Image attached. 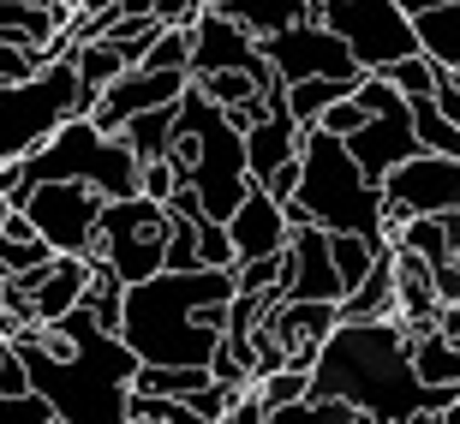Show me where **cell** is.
<instances>
[{
	"label": "cell",
	"mask_w": 460,
	"mask_h": 424,
	"mask_svg": "<svg viewBox=\"0 0 460 424\" xmlns=\"http://www.w3.org/2000/svg\"><path fill=\"white\" fill-rule=\"evenodd\" d=\"M186 31H191V78H204V72H270L257 36L216 6H204Z\"/></svg>",
	"instance_id": "12"
},
{
	"label": "cell",
	"mask_w": 460,
	"mask_h": 424,
	"mask_svg": "<svg viewBox=\"0 0 460 424\" xmlns=\"http://www.w3.org/2000/svg\"><path fill=\"white\" fill-rule=\"evenodd\" d=\"M358 119H365V108H358V96H341V102H329L323 114H317V126H323V132H335V137H347L358 126Z\"/></svg>",
	"instance_id": "35"
},
{
	"label": "cell",
	"mask_w": 460,
	"mask_h": 424,
	"mask_svg": "<svg viewBox=\"0 0 460 424\" xmlns=\"http://www.w3.org/2000/svg\"><path fill=\"white\" fill-rule=\"evenodd\" d=\"M257 186L270 191V198H293V186H299V155H293V162H281L275 173H263Z\"/></svg>",
	"instance_id": "38"
},
{
	"label": "cell",
	"mask_w": 460,
	"mask_h": 424,
	"mask_svg": "<svg viewBox=\"0 0 460 424\" xmlns=\"http://www.w3.org/2000/svg\"><path fill=\"white\" fill-rule=\"evenodd\" d=\"M412 132H419V150H443V155H460V126L437 108V96H412Z\"/></svg>",
	"instance_id": "26"
},
{
	"label": "cell",
	"mask_w": 460,
	"mask_h": 424,
	"mask_svg": "<svg viewBox=\"0 0 460 424\" xmlns=\"http://www.w3.org/2000/svg\"><path fill=\"white\" fill-rule=\"evenodd\" d=\"M49 6H54V18H60V24H66V18L78 13V0H49Z\"/></svg>",
	"instance_id": "41"
},
{
	"label": "cell",
	"mask_w": 460,
	"mask_h": 424,
	"mask_svg": "<svg viewBox=\"0 0 460 424\" xmlns=\"http://www.w3.org/2000/svg\"><path fill=\"white\" fill-rule=\"evenodd\" d=\"M437 72H443V66H437L425 49H412V54H401V60H389L383 78H389V84L412 102V96H430V90H437Z\"/></svg>",
	"instance_id": "28"
},
{
	"label": "cell",
	"mask_w": 460,
	"mask_h": 424,
	"mask_svg": "<svg viewBox=\"0 0 460 424\" xmlns=\"http://www.w3.org/2000/svg\"><path fill=\"white\" fill-rule=\"evenodd\" d=\"M311 18H323L365 72H383L389 60L419 49L412 13L401 0H311Z\"/></svg>",
	"instance_id": "7"
},
{
	"label": "cell",
	"mask_w": 460,
	"mask_h": 424,
	"mask_svg": "<svg viewBox=\"0 0 460 424\" xmlns=\"http://www.w3.org/2000/svg\"><path fill=\"white\" fill-rule=\"evenodd\" d=\"M42 66V54L24 49V42H0V84H13V78H31Z\"/></svg>",
	"instance_id": "34"
},
{
	"label": "cell",
	"mask_w": 460,
	"mask_h": 424,
	"mask_svg": "<svg viewBox=\"0 0 460 424\" xmlns=\"http://www.w3.org/2000/svg\"><path fill=\"white\" fill-rule=\"evenodd\" d=\"M54 401L42 389H24V394H6L0 389V424H54Z\"/></svg>",
	"instance_id": "30"
},
{
	"label": "cell",
	"mask_w": 460,
	"mask_h": 424,
	"mask_svg": "<svg viewBox=\"0 0 460 424\" xmlns=\"http://www.w3.org/2000/svg\"><path fill=\"white\" fill-rule=\"evenodd\" d=\"M275 72H204V78H191V84L204 90L209 102L222 108H245L252 96H263V84H270Z\"/></svg>",
	"instance_id": "27"
},
{
	"label": "cell",
	"mask_w": 460,
	"mask_h": 424,
	"mask_svg": "<svg viewBox=\"0 0 460 424\" xmlns=\"http://www.w3.org/2000/svg\"><path fill=\"white\" fill-rule=\"evenodd\" d=\"M204 6L209 0H155V18H162V24H191Z\"/></svg>",
	"instance_id": "39"
},
{
	"label": "cell",
	"mask_w": 460,
	"mask_h": 424,
	"mask_svg": "<svg viewBox=\"0 0 460 424\" xmlns=\"http://www.w3.org/2000/svg\"><path fill=\"white\" fill-rule=\"evenodd\" d=\"M162 269H198V216H173Z\"/></svg>",
	"instance_id": "33"
},
{
	"label": "cell",
	"mask_w": 460,
	"mask_h": 424,
	"mask_svg": "<svg viewBox=\"0 0 460 424\" xmlns=\"http://www.w3.org/2000/svg\"><path fill=\"white\" fill-rule=\"evenodd\" d=\"M191 84V72L180 66H126L114 78V84L90 102V119L102 126V132H119L132 114H144V108H162V102H180Z\"/></svg>",
	"instance_id": "11"
},
{
	"label": "cell",
	"mask_w": 460,
	"mask_h": 424,
	"mask_svg": "<svg viewBox=\"0 0 460 424\" xmlns=\"http://www.w3.org/2000/svg\"><path fill=\"white\" fill-rule=\"evenodd\" d=\"M173 119H180V102L144 108V114H132L126 126H119V137L132 144L137 162H155V155H168V144H173Z\"/></svg>",
	"instance_id": "23"
},
{
	"label": "cell",
	"mask_w": 460,
	"mask_h": 424,
	"mask_svg": "<svg viewBox=\"0 0 460 424\" xmlns=\"http://www.w3.org/2000/svg\"><path fill=\"white\" fill-rule=\"evenodd\" d=\"M84 287H90V252H54L42 287L31 293V317L36 322H60L72 305H84Z\"/></svg>",
	"instance_id": "17"
},
{
	"label": "cell",
	"mask_w": 460,
	"mask_h": 424,
	"mask_svg": "<svg viewBox=\"0 0 460 424\" xmlns=\"http://www.w3.org/2000/svg\"><path fill=\"white\" fill-rule=\"evenodd\" d=\"M311 389L347 394L365 424H443V407L455 401V389H430L412 371V335L401 317H341L311 358Z\"/></svg>",
	"instance_id": "2"
},
{
	"label": "cell",
	"mask_w": 460,
	"mask_h": 424,
	"mask_svg": "<svg viewBox=\"0 0 460 424\" xmlns=\"http://www.w3.org/2000/svg\"><path fill=\"white\" fill-rule=\"evenodd\" d=\"M281 299H335L341 305V275H335V257H329V227H317V221L293 227Z\"/></svg>",
	"instance_id": "13"
},
{
	"label": "cell",
	"mask_w": 460,
	"mask_h": 424,
	"mask_svg": "<svg viewBox=\"0 0 460 424\" xmlns=\"http://www.w3.org/2000/svg\"><path fill=\"white\" fill-rule=\"evenodd\" d=\"M257 49H263V60H270V72L281 84H299V78H347V84H358L365 78L353 49L329 31L323 18H293L281 31L257 36Z\"/></svg>",
	"instance_id": "9"
},
{
	"label": "cell",
	"mask_w": 460,
	"mask_h": 424,
	"mask_svg": "<svg viewBox=\"0 0 460 424\" xmlns=\"http://www.w3.org/2000/svg\"><path fill=\"white\" fill-rule=\"evenodd\" d=\"M31 6H49V0H31Z\"/></svg>",
	"instance_id": "44"
},
{
	"label": "cell",
	"mask_w": 460,
	"mask_h": 424,
	"mask_svg": "<svg viewBox=\"0 0 460 424\" xmlns=\"http://www.w3.org/2000/svg\"><path fill=\"white\" fill-rule=\"evenodd\" d=\"M90 114V96L66 60H42L31 78H13L0 84V168L6 162H24L36 144H49L60 132V119Z\"/></svg>",
	"instance_id": "5"
},
{
	"label": "cell",
	"mask_w": 460,
	"mask_h": 424,
	"mask_svg": "<svg viewBox=\"0 0 460 424\" xmlns=\"http://www.w3.org/2000/svg\"><path fill=\"white\" fill-rule=\"evenodd\" d=\"M305 132H311V126H299V119H293L288 96H281V102H275L263 119H252V126H245V162H252V180L275 173L281 162H293V155H299V144H305Z\"/></svg>",
	"instance_id": "16"
},
{
	"label": "cell",
	"mask_w": 460,
	"mask_h": 424,
	"mask_svg": "<svg viewBox=\"0 0 460 424\" xmlns=\"http://www.w3.org/2000/svg\"><path fill=\"white\" fill-rule=\"evenodd\" d=\"M401 6H407V13H425V6H437V0H401Z\"/></svg>",
	"instance_id": "42"
},
{
	"label": "cell",
	"mask_w": 460,
	"mask_h": 424,
	"mask_svg": "<svg viewBox=\"0 0 460 424\" xmlns=\"http://www.w3.org/2000/svg\"><path fill=\"white\" fill-rule=\"evenodd\" d=\"M412 371L425 376L430 389H460V340H448L437 322L412 335Z\"/></svg>",
	"instance_id": "21"
},
{
	"label": "cell",
	"mask_w": 460,
	"mask_h": 424,
	"mask_svg": "<svg viewBox=\"0 0 460 424\" xmlns=\"http://www.w3.org/2000/svg\"><path fill=\"white\" fill-rule=\"evenodd\" d=\"M341 317H347V322H365V317H401V305H394V245H383L371 269H365L353 287L341 293Z\"/></svg>",
	"instance_id": "18"
},
{
	"label": "cell",
	"mask_w": 460,
	"mask_h": 424,
	"mask_svg": "<svg viewBox=\"0 0 460 424\" xmlns=\"http://www.w3.org/2000/svg\"><path fill=\"white\" fill-rule=\"evenodd\" d=\"M209 6L239 18L252 36H270L281 24H293V18H311V0H209Z\"/></svg>",
	"instance_id": "22"
},
{
	"label": "cell",
	"mask_w": 460,
	"mask_h": 424,
	"mask_svg": "<svg viewBox=\"0 0 460 424\" xmlns=\"http://www.w3.org/2000/svg\"><path fill=\"white\" fill-rule=\"evenodd\" d=\"M137 66H180V72H191V31L186 24H162V31L150 36V49H144Z\"/></svg>",
	"instance_id": "29"
},
{
	"label": "cell",
	"mask_w": 460,
	"mask_h": 424,
	"mask_svg": "<svg viewBox=\"0 0 460 424\" xmlns=\"http://www.w3.org/2000/svg\"><path fill=\"white\" fill-rule=\"evenodd\" d=\"M31 365V389H42L60 424H126L137 353L119 329L96 322L90 305H72L60 322H24L6 335Z\"/></svg>",
	"instance_id": "1"
},
{
	"label": "cell",
	"mask_w": 460,
	"mask_h": 424,
	"mask_svg": "<svg viewBox=\"0 0 460 424\" xmlns=\"http://www.w3.org/2000/svg\"><path fill=\"white\" fill-rule=\"evenodd\" d=\"M293 198L329 234L383 239V186L353 162L347 137L323 132V126H311L305 144H299V186H293Z\"/></svg>",
	"instance_id": "4"
},
{
	"label": "cell",
	"mask_w": 460,
	"mask_h": 424,
	"mask_svg": "<svg viewBox=\"0 0 460 424\" xmlns=\"http://www.w3.org/2000/svg\"><path fill=\"white\" fill-rule=\"evenodd\" d=\"M227 234H234V252L239 257H270V252H288L293 227H288L281 198H270L263 186H252L234 204V216H227Z\"/></svg>",
	"instance_id": "15"
},
{
	"label": "cell",
	"mask_w": 460,
	"mask_h": 424,
	"mask_svg": "<svg viewBox=\"0 0 460 424\" xmlns=\"http://www.w3.org/2000/svg\"><path fill=\"white\" fill-rule=\"evenodd\" d=\"M389 245H407V252H419L430 269L455 257V245H448V221H443V216H407V221H401V234H394Z\"/></svg>",
	"instance_id": "25"
},
{
	"label": "cell",
	"mask_w": 460,
	"mask_h": 424,
	"mask_svg": "<svg viewBox=\"0 0 460 424\" xmlns=\"http://www.w3.org/2000/svg\"><path fill=\"white\" fill-rule=\"evenodd\" d=\"M347 150H353V162L371 173L376 186H383V173H394L412 150H419L412 108H394V114H365L353 132H347Z\"/></svg>",
	"instance_id": "14"
},
{
	"label": "cell",
	"mask_w": 460,
	"mask_h": 424,
	"mask_svg": "<svg viewBox=\"0 0 460 424\" xmlns=\"http://www.w3.org/2000/svg\"><path fill=\"white\" fill-rule=\"evenodd\" d=\"M0 389H6V394H24V389H31V365H24V353H18L13 340L0 347Z\"/></svg>",
	"instance_id": "36"
},
{
	"label": "cell",
	"mask_w": 460,
	"mask_h": 424,
	"mask_svg": "<svg viewBox=\"0 0 460 424\" xmlns=\"http://www.w3.org/2000/svg\"><path fill=\"white\" fill-rule=\"evenodd\" d=\"M430 96H437V108H443V114L460 126V72L443 66V72H437V90H430Z\"/></svg>",
	"instance_id": "37"
},
{
	"label": "cell",
	"mask_w": 460,
	"mask_h": 424,
	"mask_svg": "<svg viewBox=\"0 0 460 424\" xmlns=\"http://www.w3.org/2000/svg\"><path fill=\"white\" fill-rule=\"evenodd\" d=\"M126 66H132V54L119 49L114 36H90V42H78V49H72V72H78V84H84L90 102H96V96H102V90L114 84Z\"/></svg>",
	"instance_id": "20"
},
{
	"label": "cell",
	"mask_w": 460,
	"mask_h": 424,
	"mask_svg": "<svg viewBox=\"0 0 460 424\" xmlns=\"http://www.w3.org/2000/svg\"><path fill=\"white\" fill-rule=\"evenodd\" d=\"M234 234H227V221L216 216H198V263H209V269H234Z\"/></svg>",
	"instance_id": "32"
},
{
	"label": "cell",
	"mask_w": 460,
	"mask_h": 424,
	"mask_svg": "<svg viewBox=\"0 0 460 424\" xmlns=\"http://www.w3.org/2000/svg\"><path fill=\"white\" fill-rule=\"evenodd\" d=\"M358 84H347V78H299V84H281V96H288L293 119L299 126H317V114H323L329 102H341V96H353Z\"/></svg>",
	"instance_id": "24"
},
{
	"label": "cell",
	"mask_w": 460,
	"mask_h": 424,
	"mask_svg": "<svg viewBox=\"0 0 460 424\" xmlns=\"http://www.w3.org/2000/svg\"><path fill=\"white\" fill-rule=\"evenodd\" d=\"M6 209H13V204H6V191H0V221H6Z\"/></svg>",
	"instance_id": "43"
},
{
	"label": "cell",
	"mask_w": 460,
	"mask_h": 424,
	"mask_svg": "<svg viewBox=\"0 0 460 424\" xmlns=\"http://www.w3.org/2000/svg\"><path fill=\"white\" fill-rule=\"evenodd\" d=\"M412 31H419V49L437 66L460 72V0H437L425 13H412Z\"/></svg>",
	"instance_id": "19"
},
{
	"label": "cell",
	"mask_w": 460,
	"mask_h": 424,
	"mask_svg": "<svg viewBox=\"0 0 460 424\" xmlns=\"http://www.w3.org/2000/svg\"><path fill=\"white\" fill-rule=\"evenodd\" d=\"M460 209V155L412 150L394 173H383V239L401 234L407 216H455Z\"/></svg>",
	"instance_id": "8"
},
{
	"label": "cell",
	"mask_w": 460,
	"mask_h": 424,
	"mask_svg": "<svg viewBox=\"0 0 460 424\" xmlns=\"http://www.w3.org/2000/svg\"><path fill=\"white\" fill-rule=\"evenodd\" d=\"M24 216L54 252H96V227H102V191L90 180H36L24 198Z\"/></svg>",
	"instance_id": "10"
},
{
	"label": "cell",
	"mask_w": 460,
	"mask_h": 424,
	"mask_svg": "<svg viewBox=\"0 0 460 424\" xmlns=\"http://www.w3.org/2000/svg\"><path fill=\"white\" fill-rule=\"evenodd\" d=\"M54 257V245L42 234H31V239H13L6 227H0V275H18V269H36V263H49Z\"/></svg>",
	"instance_id": "31"
},
{
	"label": "cell",
	"mask_w": 460,
	"mask_h": 424,
	"mask_svg": "<svg viewBox=\"0 0 460 424\" xmlns=\"http://www.w3.org/2000/svg\"><path fill=\"white\" fill-rule=\"evenodd\" d=\"M227 299L234 269H155L126 281L119 340L137 353V365H209L227 329Z\"/></svg>",
	"instance_id": "3"
},
{
	"label": "cell",
	"mask_w": 460,
	"mask_h": 424,
	"mask_svg": "<svg viewBox=\"0 0 460 424\" xmlns=\"http://www.w3.org/2000/svg\"><path fill=\"white\" fill-rule=\"evenodd\" d=\"M0 347H6V335H0Z\"/></svg>",
	"instance_id": "45"
},
{
	"label": "cell",
	"mask_w": 460,
	"mask_h": 424,
	"mask_svg": "<svg viewBox=\"0 0 460 424\" xmlns=\"http://www.w3.org/2000/svg\"><path fill=\"white\" fill-rule=\"evenodd\" d=\"M448 221V245H455V263H460V209H455V216H443Z\"/></svg>",
	"instance_id": "40"
},
{
	"label": "cell",
	"mask_w": 460,
	"mask_h": 424,
	"mask_svg": "<svg viewBox=\"0 0 460 424\" xmlns=\"http://www.w3.org/2000/svg\"><path fill=\"white\" fill-rule=\"evenodd\" d=\"M168 227L173 209L150 191H126V198H102V227H96V257L119 281H144L162 269L168 252Z\"/></svg>",
	"instance_id": "6"
}]
</instances>
